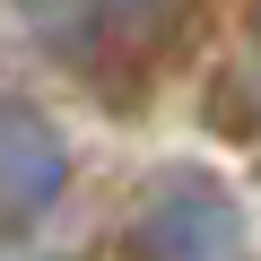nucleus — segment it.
Returning a JSON list of instances; mask_svg holds the SVG:
<instances>
[{
    "instance_id": "1",
    "label": "nucleus",
    "mask_w": 261,
    "mask_h": 261,
    "mask_svg": "<svg viewBox=\"0 0 261 261\" xmlns=\"http://www.w3.org/2000/svg\"><path fill=\"white\" fill-rule=\"evenodd\" d=\"M140 261H252V218L218 174H166L130 218Z\"/></svg>"
},
{
    "instance_id": "2",
    "label": "nucleus",
    "mask_w": 261,
    "mask_h": 261,
    "mask_svg": "<svg viewBox=\"0 0 261 261\" xmlns=\"http://www.w3.org/2000/svg\"><path fill=\"white\" fill-rule=\"evenodd\" d=\"M70 192V140L27 96H0V235H27Z\"/></svg>"
},
{
    "instance_id": "3",
    "label": "nucleus",
    "mask_w": 261,
    "mask_h": 261,
    "mask_svg": "<svg viewBox=\"0 0 261 261\" xmlns=\"http://www.w3.org/2000/svg\"><path fill=\"white\" fill-rule=\"evenodd\" d=\"M18 18H27V35L53 53V61H96L105 44H113V18H105V0H18Z\"/></svg>"
},
{
    "instance_id": "4",
    "label": "nucleus",
    "mask_w": 261,
    "mask_h": 261,
    "mask_svg": "<svg viewBox=\"0 0 261 261\" xmlns=\"http://www.w3.org/2000/svg\"><path fill=\"white\" fill-rule=\"evenodd\" d=\"M192 9V0H105V18H113V35H140V44H157V35H174V18Z\"/></svg>"
}]
</instances>
